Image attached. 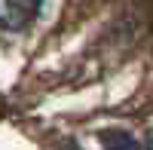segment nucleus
Returning <instances> with one entry per match:
<instances>
[{
	"instance_id": "1",
	"label": "nucleus",
	"mask_w": 153,
	"mask_h": 150,
	"mask_svg": "<svg viewBox=\"0 0 153 150\" xmlns=\"http://www.w3.org/2000/svg\"><path fill=\"white\" fill-rule=\"evenodd\" d=\"M43 0H0V28L3 31H22L37 19Z\"/></svg>"
},
{
	"instance_id": "2",
	"label": "nucleus",
	"mask_w": 153,
	"mask_h": 150,
	"mask_svg": "<svg viewBox=\"0 0 153 150\" xmlns=\"http://www.w3.org/2000/svg\"><path fill=\"white\" fill-rule=\"evenodd\" d=\"M101 144H104V150H141L129 132H120V129L101 132Z\"/></svg>"
},
{
	"instance_id": "3",
	"label": "nucleus",
	"mask_w": 153,
	"mask_h": 150,
	"mask_svg": "<svg viewBox=\"0 0 153 150\" xmlns=\"http://www.w3.org/2000/svg\"><path fill=\"white\" fill-rule=\"evenodd\" d=\"M147 150H153V138H150V147H147Z\"/></svg>"
}]
</instances>
